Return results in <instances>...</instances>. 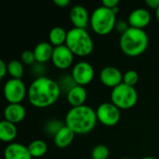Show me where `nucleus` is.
I'll use <instances>...</instances> for the list:
<instances>
[{
	"mask_svg": "<svg viewBox=\"0 0 159 159\" xmlns=\"http://www.w3.org/2000/svg\"><path fill=\"white\" fill-rule=\"evenodd\" d=\"M20 60L23 63L27 65L33 64L34 61H36L34 50H24L20 55Z\"/></svg>",
	"mask_w": 159,
	"mask_h": 159,
	"instance_id": "nucleus-25",
	"label": "nucleus"
},
{
	"mask_svg": "<svg viewBox=\"0 0 159 159\" xmlns=\"http://www.w3.org/2000/svg\"><path fill=\"white\" fill-rule=\"evenodd\" d=\"M28 150L32 157L37 158L43 157L48 151L47 143L42 140H34L28 145Z\"/></svg>",
	"mask_w": 159,
	"mask_h": 159,
	"instance_id": "nucleus-21",
	"label": "nucleus"
},
{
	"mask_svg": "<svg viewBox=\"0 0 159 159\" xmlns=\"http://www.w3.org/2000/svg\"><path fill=\"white\" fill-rule=\"evenodd\" d=\"M94 77V69L92 65L87 61L77 62L72 70V78L78 86H86L89 84Z\"/></svg>",
	"mask_w": 159,
	"mask_h": 159,
	"instance_id": "nucleus-9",
	"label": "nucleus"
},
{
	"mask_svg": "<svg viewBox=\"0 0 159 159\" xmlns=\"http://www.w3.org/2000/svg\"><path fill=\"white\" fill-rule=\"evenodd\" d=\"M65 45L74 55L79 57L89 56L94 48L93 40L88 31L75 27L67 32Z\"/></svg>",
	"mask_w": 159,
	"mask_h": 159,
	"instance_id": "nucleus-4",
	"label": "nucleus"
},
{
	"mask_svg": "<svg viewBox=\"0 0 159 159\" xmlns=\"http://www.w3.org/2000/svg\"><path fill=\"white\" fill-rule=\"evenodd\" d=\"M89 23L94 33L99 35H106L115 29L116 15L112 9L102 6L92 12Z\"/></svg>",
	"mask_w": 159,
	"mask_h": 159,
	"instance_id": "nucleus-5",
	"label": "nucleus"
},
{
	"mask_svg": "<svg viewBox=\"0 0 159 159\" xmlns=\"http://www.w3.org/2000/svg\"><path fill=\"white\" fill-rule=\"evenodd\" d=\"M17 128L15 124L7 120L0 122V140L4 143H11L17 137Z\"/></svg>",
	"mask_w": 159,
	"mask_h": 159,
	"instance_id": "nucleus-19",
	"label": "nucleus"
},
{
	"mask_svg": "<svg viewBox=\"0 0 159 159\" xmlns=\"http://www.w3.org/2000/svg\"><path fill=\"white\" fill-rule=\"evenodd\" d=\"M145 4L149 7H151L153 9H156V10H157V8L159 7V0H146Z\"/></svg>",
	"mask_w": 159,
	"mask_h": 159,
	"instance_id": "nucleus-29",
	"label": "nucleus"
},
{
	"mask_svg": "<svg viewBox=\"0 0 159 159\" xmlns=\"http://www.w3.org/2000/svg\"><path fill=\"white\" fill-rule=\"evenodd\" d=\"M98 121L107 127L116 126L120 120V109L112 102H103L96 111Z\"/></svg>",
	"mask_w": 159,
	"mask_h": 159,
	"instance_id": "nucleus-8",
	"label": "nucleus"
},
{
	"mask_svg": "<svg viewBox=\"0 0 159 159\" xmlns=\"http://www.w3.org/2000/svg\"><path fill=\"white\" fill-rule=\"evenodd\" d=\"M142 159H157L156 157H143V158Z\"/></svg>",
	"mask_w": 159,
	"mask_h": 159,
	"instance_id": "nucleus-31",
	"label": "nucleus"
},
{
	"mask_svg": "<svg viewBox=\"0 0 159 159\" xmlns=\"http://www.w3.org/2000/svg\"><path fill=\"white\" fill-rule=\"evenodd\" d=\"M100 79L104 86L115 89L123 83V75L116 67L107 66L102 70L100 74Z\"/></svg>",
	"mask_w": 159,
	"mask_h": 159,
	"instance_id": "nucleus-11",
	"label": "nucleus"
},
{
	"mask_svg": "<svg viewBox=\"0 0 159 159\" xmlns=\"http://www.w3.org/2000/svg\"><path fill=\"white\" fill-rule=\"evenodd\" d=\"M149 38L146 32L143 29L129 27V29L121 34L119 45L122 52L129 57L142 55L147 48Z\"/></svg>",
	"mask_w": 159,
	"mask_h": 159,
	"instance_id": "nucleus-3",
	"label": "nucleus"
},
{
	"mask_svg": "<svg viewBox=\"0 0 159 159\" xmlns=\"http://www.w3.org/2000/svg\"><path fill=\"white\" fill-rule=\"evenodd\" d=\"M66 38H67V32L62 27L60 26L53 27L48 34L49 43L52 46H54V48L65 45Z\"/></svg>",
	"mask_w": 159,
	"mask_h": 159,
	"instance_id": "nucleus-20",
	"label": "nucleus"
},
{
	"mask_svg": "<svg viewBox=\"0 0 159 159\" xmlns=\"http://www.w3.org/2000/svg\"><path fill=\"white\" fill-rule=\"evenodd\" d=\"M138 81H139V75L134 70L127 71L123 75V83L128 86L134 87L138 83Z\"/></svg>",
	"mask_w": 159,
	"mask_h": 159,
	"instance_id": "nucleus-24",
	"label": "nucleus"
},
{
	"mask_svg": "<svg viewBox=\"0 0 159 159\" xmlns=\"http://www.w3.org/2000/svg\"><path fill=\"white\" fill-rule=\"evenodd\" d=\"M74 54L67 48L66 45L54 48L52 54V62L54 66L60 70H65L69 68L74 61Z\"/></svg>",
	"mask_w": 159,
	"mask_h": 159,
	"instance_id": "nucleus-10",
	"label": "nucleus"
},
{
	"mask_svg": "<svg viewBox=\"0 0 159 159\" xmlns=\"http://www.w3.org/2000/svg\"><path fill=\"white\" fill-rule=\"evenodd\" d=\"M54 48L49 42H40L34 48V53L35 56V61L39 63H45L52 59Z\"/></svg>",
	"mask_w": 159,
	"mask_h": 159,
	"instance_id": "nucleus-17",
	"label": "nucleus"
},
{
	"mask_svg": "<svg viewBox=\"0 0 159 159\" xmlns=\"http://www.w3.org/2000/svg\"><path fill=\"white\" fill-rule=\"evenodd\" d=\"M157 20H158V22H159V7L157 8Z\"/></svg>",
	"mask_w": 159,
	"mask_h": 159,
	"instance_id": "nucleus-32",
	"label": "nucleus"
},
{
	"mask_svg": "<svg viewBox=\"0 0 159 159\" xmlns=\"http://www.w3.org/2000/svg\"><path fill=\"white\" fill-rule=\"evenodd\" d=\"M75 135V133L65 125L54 135V143L58 148H65L73 143Z\"/></svg>",
	"mask_w": 159,
	"mask_h": 159,
	"instance_id": "nucleus-18",
	"label": "nucleus"
},
{
	"mask_svg": "<svg viewBox=\"0 0 159 159\" xmlns=\"http://www.w3.org/2000/svg\"><path fill=\"white\" fill-rule=\"evenodd\" d=\"M151 21V14L145 8H136L129 16L128 22L130 27L143 29L149 25Z\"/></svg>",
	"mask_w": 159,
	"mask_h": 159,
	"instance_id": "nucleus-12",
	"label": "nucleus"
},
{
	"mask_svg": "<svg viewBox=\"0 0 159 159\" xmlns=\"http://www.w3.org/2000/svg\"><path fill=\"white\" fill-rule=\"evenodd\" d=\"M4 158L5 159H32V156L28 150V147L17 143H9L4 150Z\"/></svg>",
	"mask_w": 159,
	"mask_h": 159,
	"instance_id": "nucleus-14",
	"label": "nucleus"
},
{
	"mask_svg": "<svg viewBox=\"0 0 159 159\" xmlns=\"http://www.w3.org/2000/svg\"><path fill=\"white\" fill-rule=\"evenodd\" d=\"M4 97L9 103H20L28 90L21 79L11 78L4 85Z\"/></svg>",
	"mask_w": 159,
	"mask_h": 159,
	"instance_id": "nucleus-7",
	"label": "nucleus"
},
{
	"mask_svg": "<svg viewBox=\"0 0 159 159\" xmlns=\"http://www.w3.org/2000/svg\"><path fill=\"white\" fill-rule=\"evenodd\" d=\"M122 159H130V158H122Z\"/></svg>",
	"mask_w": 159,
	"mask_h": 159,
	"instance_id": "nucleus-33",
	"label": "nucleus"
},
{
	"mask_svg": "<svg viewBox=\"0 0 159 159\" xmlns=\"http://www.w3.org/2000/svg\"><path fill=\"white\" fill-rule=\"evenodd\" d=\"M102 3L103 7H105L107 8H110V9H113L114 7L118 6L119 1L118 0H102Z\"/></svg>",
	"mask_w": 159,
	"mask_h": 159,
	"instance_id": "nucleus-27",
	"label": "nucleus"
},
{
	"mask_svg": "<svg viewBox=\"0 0 159 159\" xmlns=\"http://www.w3.org/2000/svg\"><path fill=\"white\" fill-rule=\"evenodd\" d=\"M61 94L60 85L47 76L34 79L28 89V100L36 108H47L53 105Z\"/></svg>",
	"mask_w": 159,
	"mask_h": 159,
	"instance_id": "nucleus-1",
	"label": "nucleus"
},
{
	"mask_svg": "<svg viewBox=\"0 0 159 159\" xmlns=\"http://www.w3.org/2000/svg\"><path fill=\"white\" fill-rule=\"evenodd\" d=\"M70 20L75 28L85 29L90 18L87 8L84 6L75 5L70 10Z\"/></svg>",
	"mask_w": 159,
	"mask_h": 159,
	"instance_id": "nucleus-13",
	"label": "nucleus"
},
{
	"mask_svg": "<svg viewBox=\"0 0 159 159\" xmlns=\"http://www.w3.org/2000/svg\"><path fill=\"white\" fill-rule=\"evenodd\" d=\"M129 24L128 21L124 20H116V26H115V29L120 33L121 34H123L124 33H126L129 29Z\"/></svg>",
	"mask_w": 159,
	"mask_h": 159,
	"instance_id": "nucleus-26",
	"label": "nucleus"
},
{
	"mask_svg": "<svg viewBox=\"0 0 159 159\" xmlns=\"http://www.w3.org/2000/svg\"><path fill=\"white\" fill-rule=\"evenodd\" d=\"M87 100V90L84 87L75 85L67 92V101L72 107H79L85 105Z\"/></svg>",
	"mask_w": 159,
	"mask_h": 159,
	"instance_id": "nucleus-16",
	"label": "nucleus"
},
{
	"mask_svg": "<svg viewBox=\"0 0 159 159\" xmlns=\"http://www.w3.org/2000/svg\"><path fill=\"white\" fill-rule=\"evenodd\" d=\"M97 120L96 111L88 105L72 107L65 116L66 126L75 134L90 132L95 128Z\"/></svg>",
	"mask_w": 159,
	"mask_h": 159,
	"instance_id": "nucleus-2",
	"label": "nucleus"
},
{
	"mask_svg": "<svg viewBox=\"0 0 159 159\" xmlns=\"http://www.w3.org/2000/svg\"><path fill=\"white\" fill-rule=\"evenodd\" d=\"M110 152L107 146L103 144H99L95 146L91 153L92 159H107L109 157Z\"/></svg>",
	"mask_w": 159,
	"mask_h": 159,
	"instance_id": "nucleus-23",
	"label": "nucleus"
},
{
	"mask_svg": "<svg viewBox=\"0 0 159 159\" xmlns=\"http://www.w3.org/2000/svg\"><path fill=\"white\" fill-rule=\"evenodd\" d=\"M23 65L20 61L12 60L7 63V73L10 75L11 78L21 79L23 75Z\"/></svg>",
	"mask_w": 159,
	"mask_h": 159,
	"instance_id": "nucleus-22",
	"label": "nucleus"
},
{
	"mask_svg": "<svg viewBox=\"0 0 159 159\" xmlns=\"http://www.w3.org/2000/svg\"><path fill=\"white\" fill-rule=\"evenodd\" d=\"M54 4L59 7H65L69 6L70 1L69 0H54Z\"/></svg>",
	"mask_w": 159,
	"mask_h": 159,
	"instance_id": "nucleus-30",
	"label": "nucleus"
},
{
	"mask_svg": "<svg viewBox=\"0 0 159 159\" xmlns=\"http://www.w3.org/2000/svg\"><path fill=\"white\" fill-rule=\"evenodd\" d=\"M7 73V64L3 61L0 60V78H4V76Z\"/></svg>",
	"mask_w": 159,
	"mask_h": 159,
	"instance_id": "nucleus-28",
	"label": "nucleus"
},
{
	"mask_svg": "<svg viewBox=\"0 0 159 159\" xmlns=\"http://www.w3.org/2000/svg\"><path fill=\"white\" fill-rule=\"evenodd\" d=\"M26 116L25 108L20 103H9L4 110L5 120L17 124L21 122Z\"/></svg>",
	"mask_w": 159,
	"mask_h": 159,
	"instance_id": "nucleus-15",
	"label": "nucleus"
},
{
	"mask_svg": "<svg viewBox=\"0 0 159 159\" xmlns=\"http://www.w3.org/2000/svg\"><path fill=\"white\" fill-rule=\"evenodd\" d=\"M111 101L119 109H130L137 103L138 93L134 87L122 83L112 89Z\"/></svg>",
	"mask_w": 159,
	"mask_h": 159,
	"instance_id": "nucleus-6",
	"label": "nucleus"
}]
</instances>
